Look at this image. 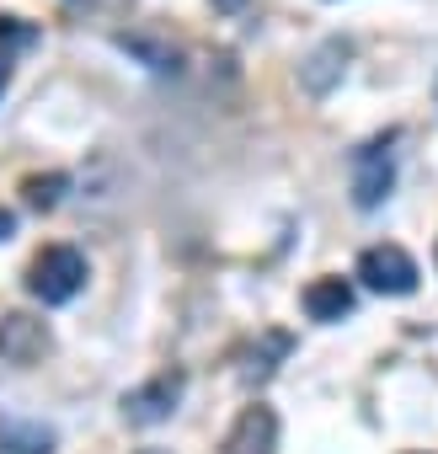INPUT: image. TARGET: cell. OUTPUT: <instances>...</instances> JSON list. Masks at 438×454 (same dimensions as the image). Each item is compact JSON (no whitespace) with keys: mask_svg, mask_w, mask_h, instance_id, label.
Here are the masks:
<instances>
[{"mask_svg":"<svg viewBox=\"0 0 438 454\" xmlns=\"http://www.w3.org/2000/svg\"><path fill=\"white\" fill-rule=\"evenodd\" d=\"M433 262H438V247H433Z\"/></svg>","mask_w":438,"mask_h":454,"instance_id":"obj_18","label":"cell"},{"mask_svg":"<svg viewBox=\"0 0 438 454\" xmlns=\"http://www.w3.org/2000/svg\"><path fill=\"white\" fill-rule=\"evenodd\" d=\"M353 278L364 284V289H374V294H417V284H422V268H417V257L406 252V247H369L364 257H358V268H353Z\"/></svg>","mask_w":438,"mask_h":454,"instance_id":"obj_3","label":"cell"},{"mask_svg":"<svg viewBox=\"0 0 438 454\" xmlns=\"http://www.w3.org/2000/svg\"><path fill=\"white\" fill-rule=\"evenodd\" d=\"M294 353V337L289 332H262L246 353H241V380L246 385H262V380H273L278 374V364Z\"/></svg>","mask_w":438,"mask_h":454,"instance_id":"obj_9","label":"cell"},{"mask_svg":"<svg viewBox=\"0 0 438 454\" xmlns=\"http://www.w3.org/2000/svg\"><path fill=\"white\" fill-rule=\"evenodd\" d=\"M65 187H70V176H65V171H43V176H27V182H22V203H27V208H38V214H49V208H59Z\"/></svg>","mask_w":438,"mask_h":454,"instance_id":"obj_12","label":"cell"},{"mask_svg":"<svg viewBox=\"0 0 438 454\" xmlns=\"http://www.w3.org/2000/svg\"><path fill=\"white\" fill-rule=\"evenodd\" d=\"M0 38H6V43H22V49H27L38 33H33V27H22V17H0Z\"/></svg>","mask_w":438,"mask_h":454,"instance_id":"obj_13","label":"cell"},{"mask_svg":"<svg viewBox=\"0 0 438 454\" xmlns=\"http://www.w3.org/2000/svg\"><path fill=\"white\" fill-rule=\"evenodd\" d=\"M182 390H187V374L182 369H160L155 380H145V385H134V390H123V422L129 427H155V422H166L176 406H182Z\"/></svg>","mask_w":438,"mask_h":454,"instance_id":"obj_4","label":"cell"},{"mask_svg":"<svg viewBox=\"0 0 438 454\" xmlns=\"http://www.w3.org/2000/svg\"><path fill=\"white\" fill-rule=\"evenodd\" d=\"M395 145H401V129H385L353 150V203L364 214L379 208L395 187Z\"/></svg>","mask_w":438,"mask_h":454,"instance_id":"obj_2","label":"cell"},{"mask_svg":"<svg viewBox=\"0 0 438 454\" xmlns=\"http://www.w3.org/2000/svg\"><path fill=\"white\" fill-rule=\"evenodd\" d=\"M353 305H358V294H353L348 278H316V284H305V316H310L316 326H337V321H348Z\"/></svg>","mask_w":438,"mask_h":454,"instance_id":"obj_8","label":"cell"},{"mask_svg":"<svg viewBox=\"0 0 438 454\" xmlns=\"http://www.w3.org/2000/svg\"><path fill=\"white\" fill-rule=\"evenodd\" d=\"M278 449V417L273 406H241V417L231 422L225 443H219V454H273Z\"/></svg>","mask_w":438,"mask_h":454,"instance_id":"obj_6","label":"cell"},{"mask_svg":"<svg viewBox=\"0 0 438 454\" xmlns=\"http://www.w3.org/2000/svg\"><path fill=\"white\" fill-rule=\"evenodd\" d=\"M86 252L81 247H43L38 257H33V268H27V294L38 300V305H70L81 289H86Z\"/></svg>","mask_w":438,"mask_h":454,"instance_id":"obj_1","label":"cell"},{"mask_svg":"<svg viewBox=\"0 0 438 454\" xmlns=\"http://www.w3.org/2000/svg\"><path fill=\"white\" fill-rule=\"evenodd\" d=\"M54 353V332L49 321L27 316V310H6L0 316V364H17V369H33Z\"/></svg>","mask_w":438,"mask_h":454,"instance_id":"obj_5","label":"cell"},{"mask_svg":"<svg viewBox=\"0 0 438 454\" xmlns=\"http://www.w3.org/2000/svg\"><path fill=\"white\" fill-rule=\"evenodd\" d=\"M348 59H353V43H348V38H326V43H316V49L300 59V86H305L310 97H326V91L342 81Z\"/></svg>","mask_w":438,"mask_h":454,"instance_id":"obj_7","label":"cell"},{"mask_svg":"<svg viewBox=\"0 0 438 454\" xmlns=\"http://www.w3.org/2000/svg\"><path fill=\"white\" fill-rule=\"evenodd\" d=\"M6 86H12V54L0 49V97H6Z\"/></svg>","mask_w":438,"mask_h":454,"instance_id":"obj_16","label":"cell"},{"mask_svg":"<svg viewBox=\"0 0 438 454\" xmlns=\"http://www.w3.org/2000/svg\"><path fill=\"white\" fill-rule=\"evenodd\" d=\"M12 236H17V214H12V208H0V247H6Z\"/></svg>","mask_w":438,"mask_h":454,"instance_id":"obj_15","label":"cell"},{"mask_svg":"<svg viewBox=\"0 0 438 454\" xmlns=\"http://www.w3.org/2000/svg\"><path fill=\"white\" fill-rule=\"evenodd\" d=\"M65 6H75V12H118L129 0H65Z\"/></svg>","mask_w":438,"mask_h":454,"instance_id":"obj_14","label":"cell"},{"mask_svg":"<svg viewBox=\"0 0 438 454\" xmlns=\"http://www.w3.org/2000/svg\"><path fill=\"white\" fill-rule=\"evenodd\" d=\"M208 6H214V12H225V17H231V12H241V6H246V0H208Z\"/></svg>","mask_w":438,"mask_h":454,"instance_id":"obj_17","label":"cell"},{"mask_svg":"<svg viewBox=\"0 0 438 454\" xmlns=\"http://www.w3.org/2000/svg\"><path fill=\"white\" fill-rule=\"evenodd\" d=\"M54 427L33 417H0V454H54Z\"/></svg>","mask_w":438,"mask_h":454,"instance_id":"obj_10","label":"cell"},{"mask_svg":"<svg viewBox=\"0 0 438 454\" xmlns=\"http://www.w3.org/2000/svg\"><path fill=\"white\" fill-rule=\"evenodd\" d=\"M118 49L123 54H134L145 70H176V49L171 43H160V38H150V33H118Z\"/></svg>","mask_w":438,"mask_h":454,"instance_id":"obj_11","label":"cell"}]
</instances>
